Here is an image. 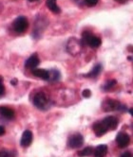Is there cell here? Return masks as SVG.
Returning a JSON list of instances; mask_svg holds the SVG:
<instances>
[{
  "label": "cell",
  "mask_w": 133,
  "mask_h": 157,
  "mask_svg": "<svg viewBox=\"0 0 133 157\" xmlns=\"http://www.w3.org/2000/svg\"><path fill=\"white\" fill-rule=\"evenodd\" d=\"M32 102L35 107H37L40 110H47L50 107V98L44 92H38L33 97Z\"/></svg>",
  "instance_id": "6da1fadb"
},
{
  "label": "cell",
  "mask_w": 133,
  "mask_h": 157,
  "mask_svg": "<svg viewBox=\"0 0 133 157\" xmlns=\"http://www.w3.org/2000/svg\"><path fill=\"white\" fill-rule=\"evenodd\" d=\"M81 42L83 43V44H87V46H90L91 48H99L102 44L101 39L97 36H94L90 31H85L83 33Z\"/></svg>",
  "instance_id": "7a4b0ae2"
},
{
  "label": "cell",
  "mask_w": 133,
  "mask_h": 157,
  "mask_svg": "<svg viewBox=\"0 0 133 157\" xmlns=\"http://www.w3.org/2000/svg\"><path fill=\"white\" fill-rule=\"evenodd\" d=\"M102 108L105 112H111V111H117V110H124V111H127L128 109L122 105L120 103V101L116 99H111V98H107L106 100H104V102L102 103Z\"/></svg>",
  "instance_id": "3957f363"
},
{
  "label": "cell",
  "mask_w": 133,
  "mask_h": 157,
  "mask_svg": "<svg viewBox=\"0 0 133 157\" xmlns=\"http://www.w3.org/2000/svg\"><path fill=\"white\" fill-rule=\"evenodd\" d=\"M66 49L73 56L79 55L83 49V43L76 38H71L66 44Z\"/></svg>",
  "instance_id": "277c9868"
},
{
  "label": "cell",
  "mask_w": 133,
  "mask_h": 157,
  "mask_svg": "<svg viewBox=\"0 0 133 157\" xmlns=\"http://www.w3.org/2000/svg\"><path fill=\"white\" fill-rule=\"evenodd\" d=\"M13 28L14 29V31L18 34H21V33H24L28 28H29V21L27 19V17L25 16H19L17 17L14 24H13Z\"/></svg>",
  "instance_id": "5b68a950"
},
{
  "label": "cell",
  "mask_w": 133,
  "mask_h": 157,
  "mask_svg": "<svg viewBox=\"0 0 133 157\" xmlns=\"http://www.w3.org/2000/svg\"><path fill=\"white\" fill-rule=\"evenodd\" d=\"M68 143L71 149H78L84 144V137L80 133H74L70 136Z\"/></svg>",
  "instance_id": "8992f818"
},
{
  "label": "cell",
  "mask_w": 133,
  "mask_h": 157,
  "mask_svg": "<svg viewBox=\"0 0 133 157\" xmlns=\"http://www.w3.org/2000/svg\"><path fill=\"white\" fill-rule=\"evenodd\" d=\"M129 142H130V138H129V136H128L127 132H120L117 134V136H116V143H117L119 148L124 149V148L127 147Z\"/></svg>",
  "instance_id": "52a82bcc"
},
{
  "label": "cell",
  "mask_w": 133,
  "mask_h": 157,
  "mask_svg": "<svg viewBox=\"0 0 133 157\" xmlns=\"http://www.w3.org/2000/svg\"><path fill=\"white\" fill-rule=\"evenodd\" d=\"M92 129L97 136H103L104 134H106L107 132L108 131L107 126L105 125V123L103 122V120L95 122L92 126Z\"/></svg>",
  "instance_id": "ba28073f"
},
{
  "label": "cell",
  "mask_w": 133,
  "mask_h": 157,
  "mask_svg": "<svg viewBox=\"0 0 133 157\" xmlns=\"http://www.w3.org/2000/svg\"><path fill=\"white\" fill-rule=\"evenodd\" d=\"M31 142H32V132L30 130H26L21 136L20 144L22 147L27 148L31 144Z\"/></svg>",
  "instance_id": "9c48e42d"
},
{
  "label": "cell",
  "mask_w": 133,
  "mask_h": 157,
  "mask_svg": "<svg viewBox=\"0 0 133 157\" xmlns=\"http://www.w3.org/2000/svg\"><path fill=\"white\" fill-rule=\"evenodd\" d=\"M103 122L105 123V125L107 126V130H116L119 124L118 118L112 116L107 117L106 118L103 119Z\"/></svg>",
  "instance_id": "30bf717a"
},
{
  "label": "cell",
  "mask_w": 133,
  "mask_h": 157,
  "mask_svg": "<svg viewBox=\"0 0 133 157\" xmlns=\"http://www.w3.org/2000/svg\"><path fill=\"white\" fill-rule=\"evenodd\" d=\"M39 63H40V60L38 58L37 54H33L26 61L25 66H26V68H29V69L32 70V69L36 68V67L39 65Z\"/></svg>",
  "instance_id": "8fae6325"
},
{
  "label": "cell",
  "mask_w": 133,
  "mask_h": 157,
  "mask_svg": "<svg viewBox=\"0 0 133 157\" xmlns=\"http://www.w3.org/2000/svg\"><path fill=\"white\" fill-rule=\"evenodd\" d=\"M0 115L1 117H3L4 118L6 119H14V111L13 109H10L9 107H6V106H0Z\"/></svg>",
  "instance_id": "7c38bea8"
},
{
  "label": "cell",
  "mask_w": 133,
  "mask_h": 157,
  "mask_svg": "<svg viewBox=\"0 0 133 157\" xmlns=\"http://www.w3.org/2000/svg\"><path fill=\"white\" fill-rule=\"evenodd\" d=\"M107 153V145H99L94 149L93 155L94 157H105Z\"/></svg>",
  "instance_id": "4fadbf2b"
},
{
  "label": "cell",
  "mask_w": 133,
  "mask_h": 157,
  "mask_svg": "<svg viewBox=\"0 0 133 157\" xmlns=\"http://www.w3.org/2000/svg\"><path fill=\"white\" fill-rule=\"evenodd\" d=\"M31 72H32V74L34 75L35 77H38V78H42V80H45V81L49 80V71L48 70L34 68V69H32Z\"/></svg>",
  "instance_id": "5bb4252c"
},
{
  "label": "cell",
  "mask_w": 133,
  "mask_h": 157,
  "mask_svg": "<svg viewBox=\"0 0 133 157\" xmlns=\"http://www.w3.org/2000/svg\"><path fill=\"white\" fill-rule=\"evenodd\" d=\"M47 7L49 8V10L50 12H52L53 13H61V9L58 7L56 0H47Z\"/></svg>",
  "instance_id": "9a60e30c"
},
{
  "label": "cell",
  "mask_w": 133,
  "mask_h": 157,
  "mask_svg": "<svg viewBox=\"0 0 133 157\" xmlns=\"http://www.w3.org/2000/svg\"><path fill=\"white\" fill-rule=\"evenodd\" d=\"M102 68H103V67H102V64L98 63V64H96V65L93 67L91 71H90L87 74H85L84 77H87V78H96L100 73H101Z\"/></svg>",
  "instance_id": "2e32d148"
},
{
  "label": "cell",
  "mask_w": 133,
  "mask_h": 157,
  "mask_svg": "<svg viewBox=\"0 0 133 157\" xmlns=\"http://www.w3.org/2000/svg\"><path fill=\"white\" fill-rule=\"evenodd\" d=\"M93 151L94 149L92 147H87L85 149H83L82 151H79L77 152L79 157H87V156H91L93 155Z\"/></svg>",
  "instance_id": "e0dca14e"
},
{
  "label": "cell",
  "mask_w": 133,
  "mask_h": 157,
  "mask_svg": "<svg viewBox=\"0 0 133 157\" xmlns=\"http://www.w3.org/2000/svg\"><path fill=\"white\" fill-rule=\"evenodd\" d=\"M60 78V73L57 70H51L49 71V80L51 81H56Z\"/></svg>",
  "instance_id": "ac0fdd59"
},
{
  "label": "cell",
  "mask_w": 133,
  "mask_h": 157,
  "mask_svg": "<svg viewBox=\"0 0 133 157\" xmlns=\"http://www.w3.org/2000/svg\"><path fill=\"white\" fill-rule=\"evenodd\" d=\"M116 82H116L115 80H110V81H108V82L103 86V89H104V90H106V91L111 90V89L115 86Z\"/></svg>",
  "instance_id": "d6986e66"
},
{
  "label": "cell",
  "mask_w": 133,
  "mask_h": 157,
  "mask_svg": "<svg viewBox=\"0 0 133 157\" xmlns=\"http://www.w3.org/2000/svg\"><path fill=\"white\" fill-rule=\"evenodd\" d=\"M99 0H85V4L87 7H94L97 5Z\"/></svg>",
  "instance_id": "ffe728a7"
},
{
  "label": "cell",
  "mask_w": 133,
  "mask_h": 157,
  "mask_svg": "<svg viewBox=\"0 0 133 157\" xmlns=\"http://www.w3.org/2000/svg\"><path fill=\"white\" fill-rule=\"evenodd\" d=\"M5 93V87L3 85V78L2 77H0V97L3 96Z\"/></svg>",
  "instance_id": "44dd1931"
},
{
  "label": "cell",
  "mask_w": 133,
  "mask_h": 157,
  "mask_svg": "<svg viewBox=\"0 0 133 157\" xmlns=\"http://www.w3.org/2000/svg\"><path fill=\"white\" fill-rule=\"evenodd\" d=\"M82 96L86 98H90L91 96V90H88V89H85V90L82 92Z\"/></svg>",
  "instance_id": "7402d4cb"
},
{
  "label": "cell",
  "mask_w": 133,
  "mask_h": 157,
  "mask_svg": "<svg viewBox=\"0 0 133 157\" xmlns=\"http://www.w3.org/2000/svg\"><path fill=\"white\" fill-rule=\"evenodd\" d=\"M0 157H10V154L6 151H0Z\"/></svg>",
  "instance_id": "603a6c76"
},
{
  "label": "cell",
  "mask_w": 133,
  "mask_h": 157,
  "mask_svg": "<svg viewBox=\"0 0 133 157\" xmlns=\"http://www.w3.org/2000/svg\"><path fill=\"white\" fill-rule=\"evenodd\" d=\"M4 133H5V128L3 126H0V136H3Z\"/></svg>",
  "instance_id": "cb8c5ba5"
},
{
  "label": "cell",
  "mask_w": 133,
  "mask_h": 157,
  "mask_svg": "<svg viewBox=\"0 0 133 157\" xmlns=\"http://www.w3.org/2000/svg\"><path fill=\"white\" fill-rule=\"evenodd\" d=\"M121 157H132V155H131L130 152H125L124 154H122Z\"/></svg>",
  "instance_id": "d4e9b609"
},
{
  "label": "cell",
  "mask_w": 133,
  "mask_h": 157,
  "mask_svg": "<svg viewBox=\"0 0 133 157\" xmlns=\"http://www.w3.org/2000/svg\"><path fill=\"white\" fill-rule=\"evenodd\" d=\"M77 4H85V0H74Z\"/></svg>",
  "instance_id": "484cf974"
},
{
  "label": "cell",
  "mask_w": 133,
  "mask_h": 157,
  "mask_svg": "<svg viewBox=\"0 0 133 157\" xmlns=\"http://www.w3.org/2000/svg\"><path fill=\"white\" fill-rule=\"evenodd\" d=\"M116 2H118V3H121V4H124V3H126L127 0H115Z\"/></svg>",
  "instance_id": "4316f807"
},
{
  "label": "cell",
  "mask_w": 133,
  "mask_h": 157,
  "mask_svg": "<svg viewBox=\"0 0 133 157\" xmlns=\"http://www.w3.org/2000/svg\"><path fill=\"white\" fill-rule=\"evenodd\" d=\"M10 83H12V84H14V85H15V84L17 83V81H16V80H13L12 82H10Z\"/></svg>",
  "instance_id": "83f0119b"
},
{
  "label": "cell",
  "mask_w": 133,
  "mask_h": 157,
  "mask_svg": "<svg viewBox=\"0 0 133 157\" xmlns=\"http://www.w3.org/2000/svg\"><path fill=\"white\" fill-rule=\"evenodd\" d=\"M30 2H34V1H37V0H29Z\"/></svg>",
  "instance_id": "f1b7e54d"
}]
</instances>
